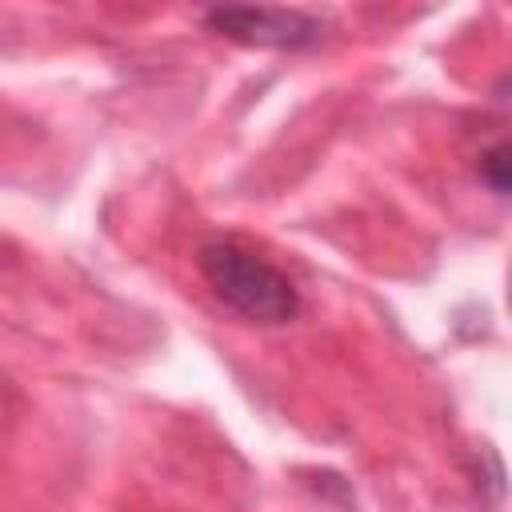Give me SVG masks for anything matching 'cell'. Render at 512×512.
<instances>
[{
    "label": "cell",
    "mask_w": 512,
    "mask_h": 512,
    "mask_svg": "<svg viewBox=\"0 0 512 512\" xmlns=\"http://www.w3.org/2000/svg\"><path fill=\"white\" fill-rule=\"evenodd\" d=\"M196 264L216 300H224L236 316L264 328H280L300 316V288L240 236H208L196 248Z\"/></svg>",
    "instance_id": "6da1fadb"
},
{
    "label": "cell",
    "mask_w": 512,
    "mask_h": 512,
    "mask_svg": "<svg viewBox=\"0 0 512 512\" xmlns=\"http://www.w3.org/2000/svg\"><path fill=\"white\" fill-rule=\"evenodd\" d=\"M204 24L244 48H268V52H300L316 48L328 36V16L308 8H208Z\"/></svg>",
    "instance_id": "7a4b0ae2"
},
{
    "label": "cell",
    "mask_w": 512,
    "mask_h": 512,
    "mask_svg": "<svg viewBox=\"0 0 512 512\" xmlns=\"http://www.w3.org/2000/svg\"><path fill=\"white\" fill-rule=\"evenodd\" d=\"M476 176L496 192V196H508V144L496 140L488 152L476 156Z\"/></svg>",
    "instance_id": "3957f363"
}]
</instances>
